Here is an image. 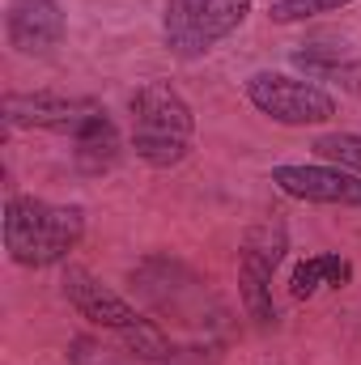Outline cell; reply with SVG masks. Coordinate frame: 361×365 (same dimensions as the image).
Segmentation results:
<instances>
[{
  "instance_id": "cell-12",
  "label": "cell",
  "mask_w": 361,
  "mask_h": 365,
  "mask_svg": "<svg viewBox=\"0 0 361 365\" xmlns=\"http://www.w3.org/2000/svg\"><path fill=\"white\" fill-rule=\"evenodd\" d=\"M319 153V162H332V166H345L361 175V132H327V136H315L310 145Z\"/></svg>"
},
{
  "instance_id": "cell-8",
  "label": "cell",
  "mask_w": 361,
  "mask_h": 365,
  "mask_svg": "<svg viewBox=\"0 0 361 365\" xmlns=\"http://www.w3.org/2000/svg\"><path fill=\"white\" fill-rule=\"evenodd\" d=\"M102 110L93 98H68V93H4V123L9 128H30V132H56V136H77V128Z\"/></svg>"
},
{
  "instance_id": "cell-5",
  "label": "cell",
  "mask_w": 361,
  "mask_h": 365,
  "mask_svg": "<svg viewBox=\"0 0 361 365\" xmlns=\"http://www.w3.org/2000/svg\"><path fill=\"white\" fill-rule=\"evenodd\" d=\"M251 17V0H166L162 38L179 60L208 56L221 38H230Z\"/></svg>"
},
{
  "instance_id": "cell-10",
  "label": "cell",
  "mask_w": 361,
  "mask_h": 365,
  "mask_svg": "<svg viewBox=\"0 0 361 365\" xmlns=\"http://www.w3.org/2000/svg\"><path fill=\"white\" fill-rule=\"evenodd\" d=\"M73 162H77L81 175H106V170H115V162H119V128L106 115V106L77 128V136H73Z\"/></svg>"
},
{
  "instance_id": "cell-7",
  "label": "cell",
  "mask_w": 361,
  "mask_h": 365,
  "mask_svg": "<svg viewBox=\"0 0 361 365\" xmlns=\"http://www.w3.org/2000/svg\"><path fill=\"white\" fill-rule=\"evenodd\" d=\"M276 191L302 204H327V208H361V175L332 166V162H280L272 166Z\"/></svg>"
},
{
  "instance_id": "cell-4",
  "label": "cell",
  "mask_w": 361,
  "mask_h": 365,
  "mask_svg": "<svg viewBox=\"0 0 361 365\" xmlns=\"http://www.w3.org/2000/svg\"><path fill=\"white\" fill-rule=\"evenodd\" d=\"M289 251V225L280 212H264L238 247V302L255 327L276 323V302H272V276L285 264Z\"/></svg>"
},
{
  "instance_id": "cell-6",
  "label": "cell",
  "mask_w": 361,
  "mask_h": 365,
  "mask_svg": "<svg viewBox=\"0 0 361 365\" xmlns=\"http://www.w3.org/2000/svg\"><path fill=\"white\" fill-rule=\"evenodd\" d=\"M243 93L260 115H268L280 128H315V123L336 119V98L323 86H315L310 77H289V73L264 68L243 81Z\"/></svg>"
},
{
  "instance_id": "cell-13",
  "label": "cell",
  "mask_w": 361,
  "mask_h": 365,
  "mask_svg": "<svg viewBox=\"0 0 361 365\" xmlns=\"http://www.w3.org/2000/svg\"><path fill=\"white\" fill-rule=\"evenodd\" d=\"M345 4H353V0H276L268 9V17L276 26H293V21H310V17H323V13H340Z\"/></svg>"
},
{
  "instance_id": "cell-9",
  "label": "cell",
  "mask_w": 361,
  "mask_h": 365,
  "mask_svg": "<svg viewBox=\"0 0 361 365\" xmlns=\"http://www.w3.org/2000/svg\"><path fill=\"white\" fill-rule=\"evenodd\" d=\"M68 17L60 0H9L4 9V38L21 56H47L64 43Z\"/></svg>"
},
{
  "instance_id": "cell-3",
  "label": "cell",
  "mask_w": 361,
  "mask_h": 365,
  "mask_svg": "<svg viewBox=\"0 0 361 365\" xmlns=\"http://www.w3.org/2000/svg\"><path fill=\"white\" fill-rule=\"evenodd\" d=\"M195 110L171 81H145L132 93V149L149 170H175L191 158Z\"/></svg>"
},
{
  "instance_id": "cell-2",
  "label": "cell",
  "mask_w": 361,
  "mask_h": 365,
  "mask_svg": "<svg viewBox=\"0 0 361 365\" xmlns=\"http://www.w3.org/2000/svg\"><path fill=\"white\" fill-rule=\"evenodd\" d=\"M60 289H64V302H68L86 323L111 331V336H119V340H123V353H132L136 361L171 365L179 357L175 340H171L149 314H141L123 293H115L111 284H102L90 268H73V264H68Z\"/></svg>"
},
{
  "instance_id": "cell-11",
  "label": "cell",
  "mask_w": 361,
  "mask_h": 365,
  "mask_svg": "<svg viewBox=\"0 0 361 365\" xmlns=\"http://www.w3.org/2000/svg\"><path fill=\"white\" fill-rule=\"evenodd\" d=\"M345 284H353V259L340 255V251H315V255H306L293 268L289 297L293 302H310V297H319L327 289H345Z\"/></svg>"
},
{
  "instance_id": "cell-1",
  "label": "cell",
  "mask_w": 361,
  "mask_h": 365,
  "mask_svg": "<svg viewBox=\"0 0 361 365\" xmlns=\"http://www.w3.org/2000/svg\"><path fill=\"white\" fill-rule=\"evenodd\" d=\"M86 242V208L51 204L39 195L4 200V251L17 268H60Z\"/></svg>"
}]
</instances>
